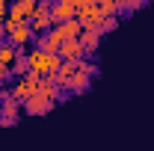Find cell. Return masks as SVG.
<instances>
[{
	"label": "cell",
	"instance_id": "obj_1",
	"mask_svg": "<svg viewBox=\"0 0 154 151\" xmlns=\"http://www.w3.org/2000/svg\"><path fill=\"white\" fill-rule=\"evenodd\" d=\"M27 57H30V71L38 74V77L57 74V68L62 65V57H59V54H48V51H42V48H33Z\"/></svg>",
	"mask_w": 154,
	"mask_h": 151
},
{
	"label": "cell",
	"instance_id": "obj_2",
	"mask_svg": "<svg viewBox=\"0 0 154 151\" xmlns=\"http://www.w3.org/2000/svg\"><path fill=\"white\" fill-rule=\"evenodd\" d=\"M38 80H42V77H38V74H33V71H27L24 77H18V80L12 83V89H9V92H12V98L24 104L30 95H36V92H38Z\"/></svg>",
	"mask_w": 154,
	"mask_h": 151
},
{
	"label": "cell",
	"instance_id": "obj_3",
	"mask_svg": "<svg viewBox=\"0 0 154 151\" xmlns=\"http://www.w3.org/2000/svg\"><path fill=\"white\" fill-rule=\"evenodd\" d=\"M21 101H15L12 95L6 98V101H0V128H15L21 122Z\"/></svg>",
	"mask_w": 154,
	"mask_h": 151
},
{
	"label": "cell",
	"instance_id": "obj_4",
	"mask_svg": "<svg viewBox=\"0 0 154 151\" xmlns=\"http://www.w3.org/2000/svg\"><path fill=\"white\" fill-rule=\"evenodd\" d=\"M57 107V101H51V98H45L42 92H36V95H30L24 104H21V110L27 116H45V113H51Z\"/></svg>",
	"mask_w": 154,
	"mask_h": 151
},
{
	"label": "cell",
	"instance_id": "obj_5",
	"mask_svg": "<svg viewBox=\"0 0 154 151\" xmlns=\"http://www.w3.org/2000/svg\"><path fill=\"white\" fill-rule=\"evenodd\" d=\"M74 18L80 21V27H83V30H92V27H101V18H104V15H101V9H98V6H80Z\"/></svg>",
	"mask_w": 154,
	"mask_h": 151
},
{
	"label": "cell",
	"instance_id": "obj_6",
	"mask_svg": "<svg viewBox=\"0 0 154 151\" xmlns=\"http://www.w3.org/2000/svg\"><path fill=\"white\" fill-rule=\"evenodd\" d=\"M59 57L68 59V62H77V59L86 57V48L80 45V39H65V42L59 45Z\"/></svg>",
	"mask_w": 154,
	"mask_h": 151
},
{
	"label": "cell",
	"instance_id": "obj_7",
	"mask_svg": "<svg viewBox=\"0 0 154 151\" xmlns=\"http://www.w3.org/2000/svg\"><path fill=\"white\" fill-rule=\"evenodd\" d=\"M77 9L71 3H65V0H51V24H62V21L74 18Z\"/></svg>",
	"mask_w": 154,
	"mask_h": 151
},
{
	"label": "cell",
	"instance_id": "obj_8",
	"mask_svg": "<svg viewBox=\"0 0 154 151\" xmlns=\"http://www.w3.org/2000/svg\"><path fill=\"white\" fill-rule=\"evenodd\" d=\"M71 95H86L89 89H92V77L86 74V71H80L77 68L74 74H71V80H68V86H65Z\"/></svg>",
	"mask_w": 154,
	"mask_h": 151
},
{
	"label": "cell",
	"instance_id": "obj_9",
	"mask_svg": "<svg viewBox=\"0 0 154 151\" xmlns=\"http://www.w3.org/2000/svg\"><path fill=\"white\" fill-rule=\"evenodd\" d=\"M80 45L86 48V54H95L98 48H101V39H104V33L98 30V27H92V30H80Z\"/></svg>",
	"mask_w": 154,
	"mask_h": 151
},
{
	"label": "cell",
	"instance_id": "obj_10",
	"mask_svg": "<svg viewBox=\"0 0 154 151\" xmlns=\"http://www.w3.org/2000/svg\"><path fill=\"white\" fill-rule=\"evenodd\" d=\"M6 39H9L15 48H24L27 42H33V39H36V33H33V27H30V21H27V24H18V27H15Z\"/></svg>",
	"mask_w": 154,
	"mask_h": 151
},
{
	"label": "cell",
	"instance_id": "obj_11",
	"mask_svg": "<svg viewBox=\"0 0 154 151\" xmlns=\"http://www.w3.org/2000/svg\"><path fill=\"white\" fill-rule=\"evenodd\" d=\"M30 12H33V9H30L24 0H12V3H9V12H6V18H12L15 24H27V21H30Z\"/></svg>",
	"mask_w": 154,
	"mask_h": 151
},
{
	"label": "cell",
	"instance_id": "obj_12",
	"mask_svg": "<svg viewBox=\"0 0 154 151\" xmlns=\"http://www.w3.org/2000/svg\"><path fill=\"white\" fill-rule=\"evenodd\" d=\"M18 54H21V48H15V45H12L9 39H6V42H0V62H6V65H12Z\"/></svg>",
	"mask_w": 154,
	"mask_h": 151
},
{
	"label": "cell",
	"instance_id": "obj_13",
	"mask_svg": "<svg viewBox=\"0 0 154 151\" xmlns=\"http://www.w3.org/2000/svg\"><path fill=\"white\" fill-rule=\"evenodd\" d=\"M57 27L62 30V36H65V39H77V36H80V30H83L77 18H68V21H62V24H57Z\"/></svg>",
	"mask_w": 154,
	"mask_h": 151
},
{
	"label": "cell",
	"instance_id": "obj_14",
	"mask_svg": "<svg viewBox=\"0 0 154 151\" xmlns=\"http://www.w3.org/2000/svg\"><path fill=\"white\" fill-rule=\"evenodd\" d=\"M27 71H30V57H27L24 48H21V54L15 57V62H12V74H15V77H24Z\"/></svg>",
	"mask_w": 154,
	"mask_h": 151
},
{
	"label": "cell",
	"instance_id": "obj_15",
	"mask_svg": "<svg viewBox=\"0 0 154 151\" xmlns=\"http://www.w3.org/2000/svg\"><path fill=\"white\" fill-rule=\"evenodd\" d=\"M98 9H101V15L107 18V15H119L122 12V6L116 3V0H98Z\"/></svg>",
	"mask_w": 154,
	"mask_h": 151
},
{
	"label": "cell",
	"instance_id": "obj_16",
	"mask_svg": "<svg viewBox=\"0 0 154 151\" xmlns=\"http://www.w3.org/2000/svg\"><path fill=\"white\" fill-rule=\"evenodd\" d=\"M104 36L107 33H113V30H119V15H107V18H101V27H98Z\"/></svg>",
	"mask_w": 154,
	"mask_h": 151
},
{
	"label": "cell",
	"instance_id": "obj_17",
	"mask_svg": "<svg viewBox=\"0 0 154 151\" xmlns=\"http://www.w3.org/2000/svg\"><path fill=\"white\" fill-rule=\"evenodd\" d=\"M77 68H80V71H86L89 77H95V74H98V65L92 62V59H86V57H83V59H77Z\"/></svg>",
	"mask_w": 154,
	"mask_h": 151
},
{
	"label": "cell",
	"instance_id": "obj_18",
	"mask_svg": "<svg viewBox=\"0 0 154 151\" xmlns=\"http://www.w3.org/2000/svg\"><path fill=\"white\" fill-rule=\"evenodd\" d=\"M142 3H148V0H125V6H122V9H125V12H136Z\"/></svg>",
	"mask_w": 154,
	"mask_h": 151
},
{
	"label": "cell",
	"instance_id": "obj_19",
	"mask_svg": "<svg viewBox=\"0 0 154 151\" xmlns=\"http://www.w3.org/2000/svg\"><path fill=\"white\" fill-rule=\"evenodd\" d=\"M12 77V65H6V62H0V83H6Z\"/></svg>",
	"mask_w": 154,
	"mask_h": 151
},
{
	"label": "cell",
	"instance_id": "obj_20",
	"mask_svg": "<svg viewBox=\"0 0 154 151\" xmlns=\"http://www.w3.org/2000/svg\"><path fill=\"white\" fill-rule=\"evenodd\" d=\"M6 12H9V0H0V24L6 21Z\"/></svg>",
	"mask_w": 154,
	"mask_h": 151
},
{
	"label": "cell",
	"instance_id": "obj_21",
	"mask_svg": "<svg viewBox=\"0 0 154 151\" xmlns=\"http://www.w3.org/2000/svg\"><path fill=\"white\" fill-rule=\"evenodd\" d=\"M116 3H119V6H125V0H116Z\"/></svg>",
	"mask_w": 154,
	"mask_h": 151
},
{
	"label": "cell",
	"instance_id": "obj_22",
	"mask_svg": "<svg viewBox=\"0 0 154 151\" xmlns=\"http://www.w3.org/2000/svg\"><path fill=\"white\" fill-rule=\"evenodd\" d=\"M65 3H68V0H65Z\"/></svg>",
	"mask_w": 154,
	"mask_h": 151
},
{
	"label": "cell",
	"instance_id": "obj_23",
	"mask_svg": "<svg viewBox=\"0 0 154 151\" xmlns=\"http://www.w3.org/2000/svg\"><path fill=\"white\" fill-rule=\"evenodd\" d=\"M0 42H3V39H0Z\"/></svg>",
	"mask_w": 154,
	"mask_h": 151
}]
</instances>
